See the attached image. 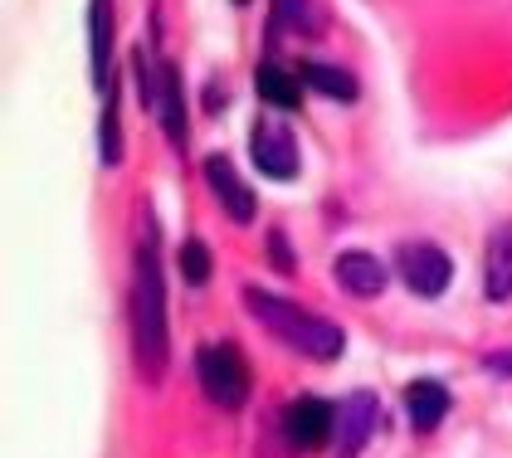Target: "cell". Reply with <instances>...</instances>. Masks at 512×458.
Here are the masks:
<instances>
[{
  "instance_id": "277c9868",
  "label": "cell",
  "mask_w": 512,
  "mask_h": 458,
  "mask_svg": "<svg viewBox=\"0 0 512 458\" xmlns=\"http://www.w3.org/2000/svg\"><path fill=\"white\" fill-rule=\"evenodd\" d=\"M249 156H254V166H259L269 181H293L298 166H303L298 137H293V127H288L283 117H259V122H254V132H249Z\"/></svg>"
},
{
  "instance_id": "d6986e66",
  "label": "cell",
  "mask_w": 512,
  "mask_h": 458,
  "mask_svg": "<svg viewBox=\"0 0 512 458\" xmlns=\"http://www.w3.org/2000/svg\"><path fill=\"white\" fill-rule=\"evenodd\" d=\"M269 254L278 259V268H283V273H293V249H288V239H283V234H274V239H269Z\"/></svg>"
},
{
  "instance_id": "9c48e42d",
  "label": "cell",
  "mask_w": 512,
  "mask_h": 458,
  "mask_svg": "<svg viewBox=\"0 0 512 458\" xmlns=\"http://www.w3.org/2000/svg\"><path fill=\"white\" fill-rule=\"evenodd\" d=\"M337 283H342V293H352V298H381V288H386V268L376 254H366V249H347V254H337Z\"/></svg>"
},
{
  "instance_id": "5bb4252c",
  "label": "cell",
  "mask_w": 512,
  "mask_h": 458,
  "mask_svg": "<svg viewBox=\"0 0 512 458\" xmlns=\"http://www.w3.org/2000/svg\"><path fill=\"white\" fill-rule=\"evenodd\" d=\"M254 88H259V98H264L269 108H283V113H298V103H303V78L278 69V64H259Z\"/></svg>"
},
{
  "instance_id": "8fae6325",
  "label": "cell",
  "mask_w": 512,
  "mask_h": 458,
  "mask_svg": "<svg viewBox=\"0 0 512 458\" xmlns=\"http://www.w3.org/2000/svg\"><path fill=\"white\" fill-rule=\"evenodd\" d=\"M371 424H376V395H371V390L347 395V400L337 405V449H342V458H352L356 449L366 444Z\"/></svg>"
},
{
  "instance_id": "9a60e30c",
  "label": "cell",
  "mask_w": 512,
  "mask_h": 458,
  "mask_svg": "<svg viewBox=\"0 0 512 458\" xmlns=\"http://www.w3.org/2000/svg\"><path fill=\"white\" fill-rule=\"evenodd\" d=\"M298 78H303L313 93L332 98V103H352L356 98V78L347 74V69H337V64H317V59H308V64H298Z\"/></svg>"
},
{
  "instance_id": "52a82bcc",
  "label": "cell",
  "mask_w": 512,
  "mask_h": 458,
  "mask_svg": "<svg viewBox=\"0 0 512 458\" xmlns=\"http://www.w3.org/2000/svg\"><path fill=\"white\" fill-rule=\"evenodd\" d=\"M205 186L215 191V200H220V210L235 220V225H249L254 215H259V200H254V191L244 186V176L235 171V161L225 152L205 156Z\"/></svg>"
},
{
  "instance_id": "5b68a950",
  "label": "cell",
  "mask_w": 512,
  "mask_h": 458,
  "mask_svg": "<svg viewBox=\"0 0 512 458\" xmlns=\"http://www.w3.org/2000/svg\"><path fill=\"white\" fill-rule=\"evenodd\" d=\"M395 268H400V283L420 298H439L449 283H454V264L439 244L425 239H410V244H395Z\"/></svg>"
},
{
  "instance_id": "8992f818",
  "label": "cell",
  "mask_w": 512,
  "mask_h": 458,
  "mask_svg": "<svg viewBox=\"0 0 512 458\" xmlns=\"http://www.w3.org/2000/svg\"><path fill=\"white\" fill-rule=\"evenodd\" d=\"M283 434L293 449H322L327 439H337V405L317 400V395H303L283 410Z\"/></svg>"
},
{
  "instance_id": "4fadbf2b",
  "label": "cell",
  "mask_w": 512,
  "mask_h": 458,
  "mask_svg": "<svg viewBox=\"0 0 512 458\" xmlns=\"http://www.w3.org/2000/svg\"><path fill=\"white\" fill-rule=\"evenodd\" d=\"M157 117L161 127H166V137L176 142V147H186V98H181V74H176V64H161L157 69Z\"/></svg>"
},
{
  "instance_id": "e0dca14e",
  "label": "cell",
  "mask_w": 512,
  "mask_h": 458,
  "mask_svg": "<svg viewBox=\"0 0 512 458\" xmlns=\"http://www.w3.org/2000/svg\"><path fill=\"white\" fill-rule=\"evenodd\" d=\"M176 264H181V278L200 288V283L210 278V249H205L200 239H186V244H181V254H176Z\"/></svg>"
},
{
  "instance_id": "7a4b0ae2",
  "label": "cell",
  "mask_w": 512,
  "mask_h": 458,
  "mask_svg": "<svg viewBox=\"0 0 512 458\" xmlns=\"http://www.w3.org/2000/svg\"><path fill=\"white\" fill-rule=\"evenodd\" d=\"M244 303L254 312V322L259 327H269L283 346H293L298 356H308V361H337L342 356V327L337 322H327V317H313L308 307L288 303V298H274V293H264V288H244Z\"/></svg>"
},
{
  "instance_id": "6da1fadb",
  "label": "cell",
  "mask_w": 512,
  "mask_h": 458,
  "mask_svg": "<svg viewBox=\"0 0 512 458\" xmlns=\"http://www.w3.org/2000/svg\"><path fill=\"white\" fill-rule=\"evenodd\" d=\"M132 342H137V366L147 381H161L166 371V278H161L157 225L147 220V234L137 244V278H132Z\"/></svg>"
},
{
  "instance_id": "3957f363",
  "label": "cell",
  "mask_w": 512,
  "mask_h": 458,
  "mask_svg": "<svg viewBox=\"0 0 512 458\" xmlns=\"http://www.w3.org/2000/svg\"><path fill=\"white\" fill-rule=\"evenodd\" d=\"M196 381L205 390L210 405L220 410H239L249 400V366L239 361V351L230 342H210L196 351Z\"/></svg>"
},
{
  "instance_id": "ba28073f",
  "label": "cell",
  "mask_w": 512,
  "mask_h": 458,
  "mask_svg": "<svg viewBox=\"0 0 512 458\" xmlns=\"http://www.w3.org/2000/svg\"><path fill=\"white\" fill-rule=\"evenodd\" d=\"M88 69H93V83L108 93V69H113V0H88Z\"/></svg>"
},
{
  "instance_id": "ac0fdd59",
  "label": "cell",
  "mask_w": 512,
  "mask_h": 458,
  "mask_svg": "<svg viewBox=\"0 0 512 458\" xmlns=\"http://www.w3.org/2000/svg\"><path fill=\"white\" fill-rule=\"evenodd\" d=\"M274 20L283 25V30H298V35H308V30H313L308 0H274Z\"/></svg>"
},
{
  "instance_id": "30bf717a",
  "label": "cell",
  "mask_w": 512,
  "mask_h": 458,
  "mask_svg": "<svg viewBox=\"0 0 512 458\" xmlns=\"http://www.w3.org/2000/svg\"><path fill=\"white\" fill-rule=\"evenodd\" d=\"M483 293L493 303H508L512 298V225H498L488 234V249H483Z\"/></svg>"
},
{
  "instance_id": "2e32d148",
  "label": "cell",
  "mask_w": 512,
  "mask_h": 458,
  "mask_svg": "<svg viewBox=\"0 0 512 458\" xmlns=\"http://www.w3.org/2000/svg\"><path fill=\"white\" fill-rule=\"evenodd\" d=\"M98 142H103V161H108V166H118V161H122V113H118V93H108V103H103V132H98Z\"/></svg>"
},
{
  "instance_id": "7c38bea8",
  "label": "cell",
  "mask_w": 512,
  "mask_h": 458,
  "mask_svg": "<svg viewBox=\"0 0 512 458\" xmlns=\"http://www.w3.org/2000/svg\"><path fill=\"white\" fill-rule=\"evenodd\" d=\"M405 415H410V424H415L420 434L439 429V420L449 415V390H444V381L420 376V381L405 385Z\"/></svg>"
}]
</instances>
